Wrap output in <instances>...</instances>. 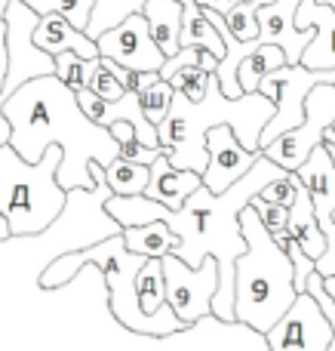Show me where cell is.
Returning <instances> with one entry per match:
<instances>
[{
  "mask_svg": "<svg viewBox=\"0 0 335 351\" xmlns=\"http://www.w3.org/2000/svg\"><path fill=\"white\" fill-rule=\"evenodd\" d=\"M3 117L12 130L10 148L28 164L40 160L49 145L62 148V164L55 170L62 191H90V164L108 167L111 160H117L114 136L105 127H96L80 111L77 96L59 84L55 74L18 86L3 102Z\"/></svg>",
  "mask_w": 335,
  "mask_h": 351,
  "instance_id": "cell-1",
  "label": "cell"
},
{
  "mask_svg": "<svg viewBox=\"0 0 335 351\" xmlns=\"http://www.w3.org/2000/svg\"><path fill=\"white\" fill-rule=\"evenodd\" d=\"M286 170L271 164L268 158H258L256 167L234 182L228 191L209 194L206 188H197L182 210H170L166 228L176 234V256L188 268H197L203 259H215L219 265V287H215L209 315L222 324L234 321V259L246 253V241L240 234V210L262 191L268 182L283 179Z\"/></svg>",
  "mask_w": 335,
  "mask_h": 351,
  "instance_id": "cell-2",
  "label": "cell"
},
{
  "mask_svg": "<svg viewBox=\"0 0 335 351\" xmlns=\"http://www.w3.org/2000/svg\"><path fill=\"white\" fill-rule=\"evenodd\" d=\"M274 114V105L262 93H243L240 99L222 96L215 77H209L203 102H188L185 96L172 93L170 114L157 127V139L163 158L176 170H191L203 176L206 170V133L219 123H228L246 152H258V136Z\"/></svg>",
  "mask_w": 335,
  "mask_h": 351,
  "instance_id": "cell-3",
  "label": "cell"
},
{
  "mask_svg": "<svg viewBox=\"0 0 335 351\" xmlns=\"http://www.w3.org/2000/svg\"><path fill=\"white\" fill-rule=\"evenodd\" d=\"M240 234L246 253L234 259V324L265 336L289 311L299 290L286 253H280L250 204L240 210Z\"/></svg>",
  "mask_w": 335,
  "mask_h": 351,
  "instance_id": "cell-4",
  "label": "cell"
},
{
  "mask_svg": "<svg viewBox=\"0 0 335 351\" xmlns=\"http://www.w3.org/2000/svg\"><path fill=\"white\" fill-rule=\"evenodd\" d=\"M62 148L49 145L40 160L28 164L10 145L0 148V216L6 219L10 237L43 234L59 219L65 194L55 182Z\"/></svg>",
  "mask_w": 335,
  "mask_h": 351,
  "instance_id": "cell-5",
  "label": "cell"
},
{
  "mask_svg": "<svg viewBox=\"0 0 335 351\" xmlns=\"http://www.w3.org/2000/svg\"><path fill=\"white\" fill-rule=\"evenodd\" d=\"M320 84L335 86V68L332 71H311L305 65H280L258 80L256 90L274 105V114L258 136V152L305 121V99Z\"/></svg>",
  "mask_w": 335,
  "mask_h": 351,
  "instance_id": "cell-6",
  "label": "cell"
},
{
  "mask_svg": "<svg viewBox=\"0 0 335 351\" xmlns=\"http://www.w3.org/2000/svg\"><path fill=\"white\" fill-rule=\"evenodd\" d=\"M37 12H31L25 3L10 0L3 12V47H6V71L3 84H0V105L12 96L22 84L37 77H49L55 74L53 56L34 47V28H37Z\"/></svg>",
  "mask_w": 335,
  "mask_h": 351,
  "instance_id": "cell-7",
  "label": "cell"
},
{
  "mask_svg": "<svg viewBox=\"0 0 335 351\" xmlns=\"http://www.w3.org/2000/svg\"><path fill=\"white\" fill-rule=\"evenodd\" d=\"M332 121H335V86L320 84L305 99V121L295 130H289V133L277 136L271 145H265L262 158H268L280 170L295 173L314 148L323 145V136L332 127Z\"/></svg>",
  "mask_w": 335,
  "mask_h": 351,
  "instance_id": "cell-8",
  "label": "cell"
},
{
  "mask_svg": "<svg viewBox=\"0 0 335 351\" xmlns=\"http://www.w3.org/2000/svg\"><path fill=\"white\" fill-rule=\"evenodd\" d=\"M160 268H163L166 305L176 315V321L182 327H194L197 321L209 317V305H213L215 287H219V265H215V259L206 256L197 268H188L176 256H163Z\"/></svg>",
  "mask_w": 335,
  "mask_h": 351,
  "instance_id": "cell-9",
  "label": "cell"
},
{
  "mask_svg": "<svg viewBox=\"0 0 335 351\" xmlns=\"http://www.w3.org/2000/svg\"><path fill=\"white\" fill-rule=\"evenodd\" d=\"M330 321L308 293H299L286 315L265 333L268 351H330Z\"/></svg>",
  "mask_w": 335,
  "mask_h": 351,
  "instance_id": "cell-10",
  "label": "cell"
},
{
  "mask_svg": "<svg viewBox=\"0 0 335 351\" xmlns=\"http://www.w3.org/2000/svg\"><path fill=\"white\" fill-rule=\"evenodd\" d=\"M96 49L102 59L117 62L126 71H160L166 62V56L154 47L151 34H148V22L142 12L123 19L117 28L98 34Z\"/></svg>",
  "mask_w": 335,
  "mask_h": 351,
  "instance_id": "cell-11",
  "label": "cell"
},
{
  "mask_svg": "<svg viewBox=\"0 0 335 351\" xmlns=\"http://www.w3.org/2000/svg\"><path fill=\"white\" fill-rule=\"evenodd\" d=\"M203 142H206V170H203L200 182L209 194L228 191L234 182L243 179L256 167V160L262 158V152H246L228 123L213 127Z\"/></svg>",
  "mask_w": 335,
  "mask_h": 351,
  "instance_id": "cell-12",
  "label": "cell"
},
{
  "mask_svg": "<svg viewBox=\"0 0 335 351\" xmlns=\"http://www.w3.org/2000/svg\"><path fill=\"white\" fill-rule=\"evenodd\" d=\"M302 0H274L268 6L256 10V22H258V47H277L286 59V65H299L305 47L311 43L314 28L299 31L295 28V10Z\"/></svg>",
  "mask_w": 335,
  "mask_h": 351,
  "instance_id": "cell-13",
  "label": "cell"
},
{
  "mask_svg": "<svg viewBox=\"0 0 335 351\" xmlns=\"http://www.w3.org/2000/svg\"><path fill=\"white\" fill-rule=\"evenodd\" d=\"M295 28H314L311 43L305 47L299 65L311 71H332L335 68V10L317 3V0H302L295 10Z\"/></svg>",
  "mask_w": 335,
  "mask_h": 351,
  "instance_id": "cell-14",
  "label": "cell"
},
{
  "mask_svg": "<svg viewBox=\"0 0 335 351\" xmlns=\"http://www.w3.org/2000/svg\"><path fill=\"white\" fill-rule=\"evenodd\" d=\"M299 182L305 185L308 197H311V206H314V216H317V225L332 222V213H335V167L330 160V152L326 145H317L308 160L295 170Z\"/></svg>",
  "mask_w": 335,
  "mask_h": 351,
  "instance_id": "cell-15",
  "label": "cell"
},
{
  "mask_svg": "<svg viewBox=\"0 0 335 351\" xmlns=\"http://www.w3.org/2000/svg\"><path fill=\"white\" fill-rule=\"evenodd\" d=\"M200 176L191 170H176L170 160L160 154L151 167H148V185H145V197L163 204L166 210H182V204L191 194L200 188Z\"/></svg>",
  "mask_w": 335,
  "mask_h": 351,
  "instance_id": "cell-16",
  "label": "cell"
},
{
  "mask_svg": "<svg viewBox=\"0 0 335 351\" xmlns=\"http://www.w3.org/2000/svg\"><path fill=\"white\" fill-rule=\"evenodd\" d=\"M34 47L43 49L46 56H59V53H77L83 59H98V49L96 40L77 31L71 22H65L62 16H40L37 19V28H34Z\"/></svg>",
  "mask_w": 335,
  "mask_h": 351,
  "instance_id": "cell-17",
  "label": "cell"
},
{
  "mask_svg": "<svg viewBox=\"0 0 335 351\" xmlns=\"http://www.w3.org/2000/svg\"><path fill=\"white\" fill-rule=\"evenodd\" d=\"M286 234L293 237L295 243L302 247V253L308 259L317 262L326 250V234L320 231L317 225V216H314V206H311V197H308L305 185L299 182V191H295V200L289 206V219H286Z\"/></svg>",
  "mask_w": 335,
  "mask_h": 351,
  "instance_id": "cell-18",
  "label": "cell"
},
{
  "mask_svg": "<svg viewBox=\"0 0 335 351\" xmlns=\"http://www.w3.org/2000/svg\"><path fill=\"white\" fill-rule=\"evenodd\" d=\"M148 22L154 47L170 59L178 53V31H182V0H148L142 10Z\"/></svg>",
  "mask_w": 335,
  "mask_h": 351,
  "instance_id": "cell-19",
  "label": "cell"
},
{
  "mask_svg": "<svg viewBox=\"0 0 335 351\" xmlns=\"http://www.w3.org/2000/svg\"><path fill=\"white\" fill-rule=\"evenodd\" d=\"M123 237V247L129 253L142 256V259H163V256L176 253L178 241L166 222H151V225H139V228H123L120 231Z\"/></svg>",
  "mask_w": 335,
  "mask_h": 351,
  "instance_id": "cell-20",
  "label": "cell"
},
{
  "mask_svg": "<svg viewBox=\"0 0 335 351\" xmlns=\"http://www.w3.org/2000/svg\"><path fill=\"white\" fill-rule=\"evenodd\" d=\"M182 47H203L222 59L225 56V40L219 37V31L206 22L203 10L194 0H182V31H178V49Z\"/></svg>",
  "mask_w": 335,
  "mask_h": 351,
  "instance_id": "cell-21",
  "label": "cell"
},
{
  "mask_svg": "<svg viewBox=\"0 0 335 351\" xmlns=\"http://www.w3.org/2000/svg\"><path fill=\"white\" fill-rule=\"evenodd\" d=\"M135 302L142 315L157 317L166 308V290H163V268L160 259H145V265L135 274Z\"/></svg>",
  "mask_w": 335,
  "mask_h": 351,
  "instance_id": "cell-22",
  "label": "cell"
},
{
  "mask_svg": "<svg viewBox=\"0 0 335 351\" xmlns=\"http://www.w3.org/2000/svg\"><path fill=\"white\" fill-rule=\"evenodd\" d=\"M145 3H148V0H96V3H92L90 22H86L83 34L90 37V40H96L98 34L117 28L123 19L139 16V12L145 10Z\"/></svg>",
  "mask_w": 335,
  "mask_h": 351,
  "instance_id": "cell-23",
  "label": "cell"
},
{
  "mask_svg": "<svg viewBox=\"0 0 335 351\" xmlns=\"http://www.w3.org/2000/svg\"><path fill=\"white\" fill-rule=\"evenodd\" d=\"M105 170V182H108L111 194L114 197H133V194H145V185H148V167H139V164H129V160L117 158L111 160Z\"/></svg>",
  "mask_w": 335,
  "mask_h": 351,
  "instance_id": "cell-24",
  "label": "cell"
},
{
  "mask_svg": "<svg viewBox=\"0 0 335 351\" xmlns=\"http://www.w3.org/2000/svg\"><path fill=\"white\" fill-rule=\"evenodd\" d=\"M286 65V59H283V53L277 47H258L252 56H246L243 62H240L237 68V86L240 93H256L258 80L265 77L268 71H274V68Z\"/></svg>",
  "mask_w": 335,
  "mask_h": 351,
  "instance_id": "cell-25",
  "label": "cell"
},
{
  "mask_svg": "<svg viewBox=\"0 0 335 351\" xmlns=\"http://www.w3.org/2000/svg\"><path fill=\"white\" fill-rule=\"evenodd\" d=\"M25 3L31 12L37 16H62L65 22H71L77 31H86V22H90V12L96 0H18Z\"/></svg>",
  "mask_w": 335,
  "mask_h": 351,
  "instance_id": "cell-26",
  "label": "cell"
},
{
  "mask_svg": "<svg viewBox=\"0 0 335 351\" xmlns=\"http://www.w3.org/2000/svg\"><path fill=\"white\" fill-rule=\"evenodd\" d=\"M274 3V0H243V3L231 6V10L225 12V28L228 34L234 37L237 43H250L258 37V22H256V10L258 6H268Z\"/></svg>",
  "mask_w": 335,
  "mask_h": 351,
  "instance_id": "cell-27",
  "label": "cell"
},
{
  "mask_svg": "<svg viewBox=\"0 0 335 351\" xmlns=\"http://www.w3.org/2000/svg\"><path fill=\"white\" fill-rule=\"evenodd\" d=\"M53 62H55V77H59V84H65L71 93L86 90L90 74H92V68H96V59H83V56H77V53H59Z\"/></svg>",
  "mask_w": 335,
  "mask_h": 351,
  "instance_id": "cell-28",
  "label": "cell"
},
{
  "mask_svg": "<svg viewBox=\"0 0 335 351\" xmlns=\"http://www.w3.org/2000/svg\"><path fill=\"white\" fill-rule=\"evenodd\" d=\"M172 93H176V90H172L166 80H154L148 90L139 93V105H142V111H145V121L151 123V127H160V123H163V117L170 114Z\"/></svg>",
  "mask_w": 335,
  "mask_h": 351,
  "instance_id": "cell-29",
  "label": "cell"
},
{
  "mask_svg": "<svg viewBox=\"0 0 335 351\" xmlns=\"http://www.w3.org/2000/svg\"><path fill=\"white\" fill-rule=\"evenodd\" d=\"M209 77H213V74H209V71H200V68H178V71L172 74L166 84H170L172 90L178 93V96L188 99V102H203Z\"/></svg>",
  "mask_w": 335,
  "mask_h": 351,
  "instance_id": "cell-30",
  "label": "cell"
},
{
  "mask_svg": "<svg viewBox=\"0 0 335 351\" xmlns=\"http://www.w3.org/2000/svg\"><path fill=\"white\" fill-rule=\"evenodd\" d=\"M86 90H90L92 96L105 99V102H117V99L126 93L120 80H117L114 74L108 71L105 59H96V68H92V74H90V84H86Z\"/></svg>",
  "mask_w": 335,
  "mask_h": 351,
  "instance_id": "cell-31",
  "label": "cell"
},
{
  "mask_svg": "<svg viewBox=\"0 0 335 351\" xmlns=\"http://www.w3.org/2000/svg\"><path fill=\"white\" fill-rule=\"evenodd\" d=\"M295 191H299V176H295V173H286L283 179L268 182V185L258 191V197L268 200V204L283 206V210H289V206H293V200H295Z\"/></svg>",
  "mask_w": 335,
  "mask_h": 351,
  "instance_id": "cell-32",
  "label": "cell"
},
{
  "mask_svg": "<svg viewBox=\"0 0 335 351\" xmlns=\"http://www.w3.org/2000/svg\"><path fill=\"white\" fill-rule=\"evenodd\" d=\"M250 206L256 210L258 222H262V228L268 231V234H277V231H286L289 210H283V206H277V204H268V200H262L258 194L250 200Z\"/></svg>",
  "mask_w": 335,
  "mask_h": 351,
  "instance_id": "cell-33",
  "label": "cell"
},
{
  "mask_svg": "<svg viewBox=\"0 0 335 351\" xmlns=\"http://www.w3.org/2000/svg\"><path fill=\"white\" fill-rule=\"evenodd\" d=\"M320 231L326 234V250H323V256L314 262V274H320V278H335V222L323 225Z\"/></svg>",
  "mask_w": 335,
  "mask_h": 351,
  "instance_id": "cell-34",
  "label": "cell"
},
{
  "mask_svg": "<svg viewBox=\"0 0 335 351\" xmlns=\"http://www.w3.org/2000/svg\"><path fill=\"white\" fill-rule=\"evenodd\" d=\"M197 6H203V10H215V12H222L225 16L231 6H237V3H243V0H194Z\"/></svg>",
  "mask_w": 335,
  "mask_h": 351,
  "instance_id": "cell-35",
  "label": "cell"
},
{
  "mask_svg": "<svg viewBox=\"0 0 335 351\" xmlns=\"http://www.w3.org/2000/svg\"><path fill=\"white\" fill-rule=\"evenodd\" d=\"M10 133H12V130H10V121L3 117V105H0V148L10 145Z\"/></svg>",
  "mask_w": 335,
  "mask_h": 351,
  "instance_id": "cell-36",
  "label": "cell"
},
{
  "mask_svg": "<svg viewBox=\"0 0 335 351\" xmlns=\"http://www.w3.org/2000/svg\"><path fill=\"white\" fill-rule=\"evenodd\" d=\"M6 237H10V228H6V219L0 216V241H6Z\"/></svg>",
  "mask_w": 335,
  "mask_h": 351,
  "instance_id": "cell-37",
  "label": "cell"
},
{
  "mask_svg": "<svg viewBox=\"0 0 335 351\" xmlns=\"http://www.w3.org/2000/svg\"><path fill=\"white\" fill-rule=\"evenodd\" d=\"M323 142H326V145H332V148H335V136H332V130H326V136H323Z\"/></svg>",
  "mask_w": 335,
  "mask_h": 351,
  "instance_id": "cell-38",
  "label": "cell"
},
{
  "mask_svg": "<svg viewBox=\"0 0 335 351\" xmlns=\"http://www.w3.org/2000/svg\"><path fill=\"white\" fill-rule=\"evenodd\" d=\"M6 6H10V0H0V22H3V12H6Z\"/></svg>",
  "mask_w": 335,
  "mask_h": 351,
  "instance_id": "cell-39",
  "label": "cell"
},
{
  "mask_svg": "<svg viewBox=\"0 0 335 351\" xmlns=\"http://www.w3.org/2000/svg\"><path fill=\"white\" fill-rule=\"evenodd\" d=\"M317 3H323V6H330V10H335V0H317Z\"/></svg>",
  "mask_w": 335,
  "mask_h": 351,
  "instance_id": "cell-40",
  "label": "cell"
},
{
  "mask_svg": "<svg viewBox=\"0 0 335 351\" xmlns=\"http://www.w3.org/2000/svg\"><path fill=\"white\" fill-rule=\"evenodd\" d=\"M330 130H332V136H335V121H332V127H330Z\"/></svg>",
  "mask_w": 335,
  "mask_h": 351,
  "instance_id": "cell-41",
  "label": "cell"
}]
</instances>
